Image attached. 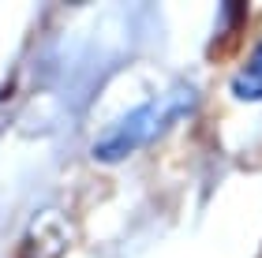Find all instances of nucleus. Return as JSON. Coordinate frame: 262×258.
I'll list each match as a JSON object with an SVG mask.
<instances>
[{"mask_svg": "<svg viewBox=\"0 0 262 258\" xmlns=\"http://www.w3.org/2000/svg\"><path fill=\"white\" fill-rule=\"evenodd\" d=\"M191 109H195V90L191 86H176L169 93H161V98H154L146 105H139V109H131L127 116H120L113 127H105L98 135V143H94V157L105 161V165L124 161L139 146H150L154 138H161Z\"/></svg>", "mask_w": 262, "mask_h": 258, "instance_id": "1", "label": "nucleus"}, {"mask_svg": "<svg viewBox=\"0 0 262 258\" xmlns=\"http://www.w3.org/2000/svg\"><path fill=\"white\" fill-rule=\"evenodd\" d=\"M229 86L240 101H262V45H255V53L247 56V64L232 75Z\"/></svg>", "mask_w": 262, "mask_h": 258, "instance_id": "3", "label": "nucleus"}, {"mask_svg": "<svg viewBox=\"0 0 262 258\" xmlns=\"http://www.w3.org/2000/svg\"><path fill=\"white\" fill-rule=\"evenodd\" d=\"M64 251H68V225H64L60 214L45 209V214L30 225L19 258H60Z\"/></svg>", "mask_w": 262, "mask_h": 258, "instance_id": "2", "label": "nucleus"}]
</instances>
